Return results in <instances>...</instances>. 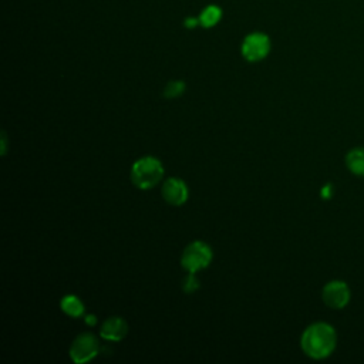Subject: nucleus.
I'll list each match as a JSON object with an SVG mask.
<instances>
[{"label": "nucleus", "mask_w": 364, "mask_h": 364, "mask_svg": "<svg viewBox=\"0 0 364 364\" xmlns=\"http://www.w3.org/2000/svg\"><path fill=\"white\" fill-rule=\"evenodd\" d=\"M301 350L314 360H323L333 354L337 346L336 328L324 321H317L306 327L300 338Z\"/></svg>", "instance_id": "obj_1"}, {"label": "nucleus", "mask_w": 364, "mask_h": 364, "mask_svg": "<svg viewBox=\"0 0 364 364\" xmlns=\"http://www.w3.org/2000/svg\"><path fill=\"white\" fill-rule=\"evenodd\" d=\"M164 176V166L155 156H144L134 162L131 168V181L139 189H151Z\"/></svg>", "instance_id": "obj_2"}, {"label": "nucleus", "mask_w": 364, "mask_h": 364, "mask_svg": "<svg viewBox=\"0 0 364 364\" xmlns=\"http://www.w3.org/2000/svg\"><path fill=\"white\" fill-rule=\"evenodd\" d=\"M212 260V249L209 245L196 240L188 245L182 253L181 264L188 273H196L198 270L206 267Z\"/></svg>", "instance_id": "obj_3"}, {"label": "nucleus", "mask_w": 364, "mask_h": 364, "mask_svg": "<svg viewBox=\"0 0 364 364\" xmlns=\"http://www.w3.org/2000/svg\"><path fill=\"white\" fill-rule=\"evenodd\" d=\"M321 299L327 307L341 310L350 303L351 290L346 282L331 280L324 284L321 290Z\"/></svg>", "instance_id": "obj_4"}, {"label": "nucleus", "mask_w": 364, "mask_h": 364, "mask_svg": "<svg viewBox=\"0 0 364 364\" xmlns=\"http://www.w3.org/2000/svg\"><path fill=\"white\" fill-rule=\"evenodd\" d=\"M100 344L91 333H82L74 338L70 346V357L74 363L82 364L98 354Z\"/></svg>", "instance_id": "obj_5"}, {"label": "nucleus", "mask_w": 364, "mask_h": 364, "mask_svg": "<svg viewBox=\"0 0 364 364\" xmlns=\"http://www.w3.org/2000/svg\"><path fill=\"white\" fill-rule=\"evenodd\" d=\"M270 51V40L263 33H252L245 37L242 43V55L250 61L256 63L263 60Z\"/></svg>", "instance_id": "obj_6"}, {"label": "nucleus", "mask_w": 364, "mask_h": 364, "mask_svg": "<svg viewBox=\"0 0 364 364\" xmlns=\"http://www.w3.org/2000/svg\"><path fill=\"white\" fill-rule=\"evenodd\" d=\"M162 198L173 206H181L188 199V186L179 178H168L162 185Z\"/></svg>", "instance_id": "obj_7"}, {"label": "nucleus", "mask_w": 364, "mask_h": 364, "mask_svg": "<svg viewBox=\"0 0 364 364\" xmlns=\"http://www.w3.org/2000/svg\"><path fill=\"white\" fill-rule=\"evenodd\" d=\"M128 331V324L124 318L121 317H108L100 330V334L105 340L111 341H119L127 336Z\"/></svg>", "instance_id": "obj_8"}, {"label": "nucleus", "mask_w": 364, "mask_h": 364, "mask_svg": "<svg viewBox=\"0 0 364 364\" xmlns=\"http://www.w3.org/2000/svg\"><path fill=\"white\" fill-rule=\"evenodd\" d=\"M346 166L347 169L360 178H364V146H355L351 148L346 154Z\"/></svg>", "instance_id": "obj_9"}, {"label": "nucleus", "mask_w": 364, "mask_h": 364, "mask_svg": "<svg viewBox=\"0 0 364 364\" xmlns=\"http://www.w3.org/2000/svg\"><path fill=\"white\" fill-rule=\"evenodd\" d=\"M60 306H61V310H63L65 314L71 316V317H80V316L84 313V304H82V301H81L77 296H74V294H67V296H64V297L61 299Z\"/></svg>", "instance_id": "obj_10"}, {"label": "nucleus", "mask_w": 364, "mask_h": 364, "mask_svg": "<svg viewBox=\"0 0 364 364\" xmlns=\"http://www.w3.org/2000/svg\"><path fill=\"white\" fill-rule=\"evenodd\" d=\"M222 17V10L218 6H208L205 10H202V13L199 14V24L202 27H213L216 23H219Z\"/></svg>", "instance_id": "obj_11"}, {"label": "nucleus", "mask_w": 364, "mask_h": 364, "mask_svg": "<svg viewBox=\"0 0 364 364\" xmlns=\"http://www.w3.org/2000/svg\"><path fill=\"white\" fill-rule=\"evenodd\" d=\"M183 91H185V82L175 80V81H169L166 84V87L164 88V95L166 98H175V97L183 94Z\"/></svg>", "instance_id": "obj_12"}, {"label": "nucleus", "mask_w": 364, "mask_h": 364, "mask_svg": "<svg viewBox=\"0 0 364 364\" xmlns=\"http://www.w3.org/2000/svg\"><path fill=\"white\" fill-rule=\"evenodd\" d=\"M199 287V280L198 277L195 276V273H189L185 279H183V283H182V289L185 293H192L195 290H198Z\"/></svg>", "instance_id": "obj_13"}, {"label": "nucleus", "mask_w": 364, "mask_h": 364, "mask_svg": "<svg viewBox=\"0 0 364 364\" xmlns=\"http://www.w3.org/2000/svg\"><path fill=\"white\" fill-rule=\"evenodd\" d=\"M198 24H199V18L189 17V18L185 20V26H186L188 28H192V27H195V26H198Z\"/></svg>", "instance_id": "obj_14"}, {"label": "nucleus", "mask_w": 364, "mask_h": 364, "mask_svg": "<svg viewBox=\"0 0 364 364\" xmlns=\"http://www.w3.org/2000/svg\"><path fill=\"white\" fill-rule=\"evenodd\" d=\"M6 149H7V136L4 132H1V155L6 154Z\"/></svg>", "instance_id": "obj_15"}, {"label": "nucleus", "mask_w": 364, "mask_h": 364, "mask_svg": "<svg viewBox=\"0 0 364 364\" xmlns=\"http://www.w3.org/2000/svg\"><path fill=\"white\" fill-rule=\"evenodd\" d=\"M330 189H331V186L330 185H327V186H324V189H323V196H330L331 193H330Z\"/></svg>", "instance_id": "obj_16"}, {"label": "nucleus", "mask_w": 364, "mask_h": 364, "mask_svg": "<svg viewBox=\"0 0 364 364\" xmlns=\"http://www.w3.org/2000/svg\"><path fill=\"white\" fill-rule=\"evenodd\" d=\"M95 316H87V323L88 324H95Z\"/></svg>", "instance_id": "obj_17"}]
</instances>
